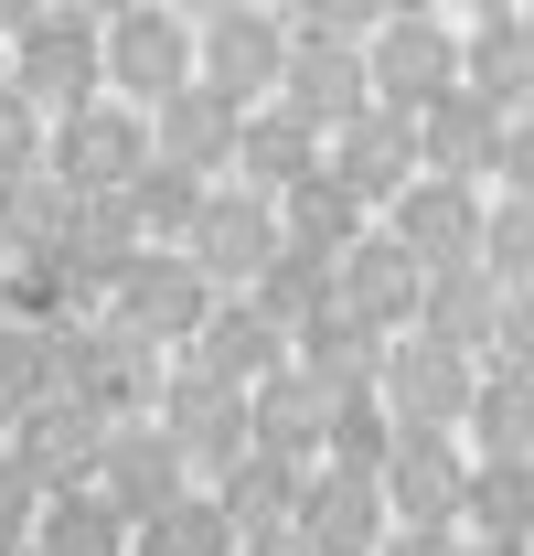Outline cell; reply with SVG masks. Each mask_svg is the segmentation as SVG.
Instances as JSON below:
<instances>
[{
    "label": "cell",
    "mask_w": 534,
    "mask_h": 556,
    "mask_svg": "<svg viewBox=\"0 0 534 556\" xmlns=\"http://www.w3.org/2000/svg\"><path fill=\"white\" fill-rule=\"evenodd\" d=\"M97 65H107V86H118V108H161L171 86H193V22L171 11V0H129L107 33H97Z\"/></svg>",
    "instance_id": "1"
},
{
    "label": "cell",
    "mask_w": 534,
    "mask_h": 556,
    "mask_svg": "<svg viewBox=\"0 0 534 556\" xmlns=\"http://www.w3.org/2000/svg\"><path fill=\"white\" fill-rule=\"evenodd\" d=\"M278 65H289V22L257 11V0L193 22V86H214L225 108H267L278 97Z\"/></svg>",
    "instance_id": "2"
},
{
    "label": "cell",
    "mask_w": 534,
    "mask_h": 556,
    "mask_svg": "<svg viewBox=\"0 0 534 556\" xmlns=\"http://www.w3.org/2000/svg\"><path fill=\"white\" fill-rule=\"evenodd\" d=\"M364 75H374V108H438L449 86H460V43H449V22L438 11H385L374 33H364Z\"/></svg>",
    "instance_id": "3"
},
{
    "label": "cell",
    "mask_w": 534,
    "mask_h": 556,
    "mask_svg": "<svg viewBox=\"0 0 534 556\" xmlns=\"http://www.w3.org/2000/svg\"><path fill=\"white\" fill-rule=\"evenodd\" d=\"M139 161H150V118L118 108V97H86L75 118H54V150H43V172L65 193H129Z\"/></svg>",
    "instance_id": "4"
},
{
    "label": "cell",
    "mask_w": 534,
    "mask_h": 556,
    "mask_svg": "<svg viewBox=\"0 0 534 556\" xmlns=\"http://www.w3.org/2000/svg\"><path fill=\"white\" fill-rule=\"evenodd\" d=\"M11 86H22L43 118H75L86 97H107V65H97V22H75V11H43L33 33H11Z\"/></svg>",
    "instance_id": "5"
},
{
    "label": "cell",
    "mask_w": 534,
    "mask_h": 556,
    "mask_svg": "<svg viewBox=\"0 0 534 556\" xmlns=\"http://www.w3.org/2000/svg\"><path fill=\"white\" fill-rule=\"evenodd\" d=\"M278 108L310 139L353 129L374 108V75H364V43H321V33H289V65H278Z\"/></svg>",
    "instance_id": "6"
},
{
    "label": "cell",
    "mask_w": 534,
    "mask_h": 556,
    "mask_svg": "<svg viewBox=\"0 0 534 556\" xmlns=\"http://www.w3.org/2000/svg\"><path fill=\"white\" fill-rule=\"evenodd\" d=\"M236 118L246 108H225L214 86H171L161 108H150V161H182L214 182V161H236Z\"/></svg>",
    "instance_id": "7"
},
{
    "label": "cell",
    "mask_w": 534,
    "mask_h": 556,
    "mask_svg": "<svg viewBox=\"0 0 534 556\" xmlns=\"http://www.w3.org/2000/svg\"><path fill=\"white\" fill-rule=\"evenodd\" d=\"M460 86L481 97V108H534V11H492L481 33H470V54H460Z\"/></svg>",
    "instance_id": "8"
},
{
    "label": "cell",
    "mask_w": 534,
    "mask_h": 556,
    "mask_svg": "<svg viewBox=\"0 0 534 556\" xmlns=\"http://www.w3.org/2000/svg\"><path fill=\"white\" fill-rule=\"evenodd\" d=\"M385 22V0H300V22L289 33H321V43H364Z\"/></svg>",
    "instance_id": "9"
},
{
    "label": "cell",
    "mask_w": 534,
    "mask_h": 556,
    "mask_svg": "<svg viewBox=\"0 0 534 556\" xmlns=\"http://www.w3.org/2000/svg\"><path fill=\"white\" fill-rule=\"evenodd\" d=\"M54 11H75V22H97V33H107V22H118L129 0H54Z\"/></svg>",
    "instance_id": "10"
},
{
    "label": "cell",
    "mask_w": 534,
    "mask_h": 556,
    "mask_svg": "<svg viewBox=\"0 0 534 556\" xmlns=\"http://www.w3.org/2000/svg\"><path fill=\"white\" fill-rule=\"evenodd\" d=\"M203 11H236V0H182V22H203Z\"/></svg>",
    "instance_id": "11"
},
{
    "label": "cell",
    "mask_w": 534,
    "mask_h": 556,
    "mask_svg": "<svg viewBox=\"0 0 534 556\" xmlns=\"http://www.w3.org/2000/svg\"><path fill=\"white\" fill-rule=\"evenodd\" d=\"M0 75H11V43H0Z\"/></svg>",
    "instance_id": "12"
}]
</instances>
